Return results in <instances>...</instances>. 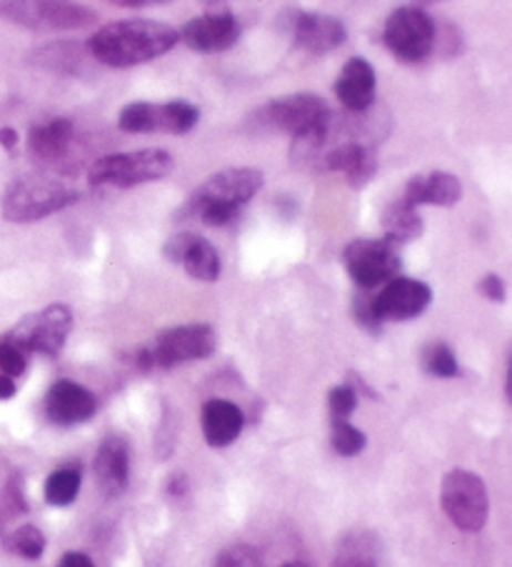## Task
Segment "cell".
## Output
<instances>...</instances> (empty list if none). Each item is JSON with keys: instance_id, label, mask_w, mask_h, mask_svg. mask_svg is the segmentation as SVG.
I'll list each match as a JSON object with an SVG mask.
<instances>
[{"instance_id": "cell-38", "label": "cell", "mask_w": 512, "mask_h": 567, "mask_svg": "<svg viewBox=\"0 0 512 567\" xmlns=\"http://www.w3.org/2000/svg\"><path fill=\"white\" fill-rule=\"evenodd\" d=\"M0 145H3L6 151H13L18 145V133L13 128H0Z\"/></svg>"}, {"instance_id": "cell-14", "label": "cell", "mask_w": 512, "mask_h": 567, "mask_svg": "<svg viewBox=\"0 0 512 567\" xmlns=\"http://www.w3.org/2000/svg\"><path fill=\"white\" fill-rule=\"evenodd\" d=\"M376 312L382 322H402L422 316L432 302V290L428 282L416 278H392L386 282L376 298Z\"/></svg>"}, {"instance_id": "cell-10", "label": "cell", "mask_w": 512, "mask_h": 567, "mask_svg": "<svg viewBox=\"0 0 512 567\" xmlns=\"http://www.w3.org/2000/svg\"><path fill=\"white\" fill-rule=\"evenodd\" d=\"M382 41L388 51L402 63H420L436 48V23L418 6H406L392 11L382 28Z\"/></svg>"}, {"instance_id": "cell-27", "label": "cell", "mask_w": 512, "mask_h": 567, "mask_svg": "<svg viewBox=\"0 0 512 567\" xmlns=\"http://www.w3.org/2000/svg\"><path fill=\"white\" fill-rule=\"evenodd\" d=\"M332 450L342 457H356L368 445V437L362 430H358L348 420H332V433H330Z\"/></svg>"}, {"instance_id": "cell-7", "label": "cell", "mask_w": 512, "mask_h": 567, "mask_svg": "<svg viewBox=\"0 0 512 567\" xmlns=\"http://www.w3.org/2000/svg\"><path fill=\"white\" fill-rule=\"evenodd\" d=\"M28 153L48 171L73 175L85 161V138L71 118H48L28 131Z\"/></svg>"}, {"instance_id": "cell-23", "label": "cell", "mask_w": 512, "mask_h": 567, "mask_svg": "<svg viewBox=\"0 0 512 567\" xmlns=\"http://www.w3.org/2000/svg\"><path fill=\"white\" fill-rule=\"evenodd\" d=\"M93 55L88 51V45L73 43V41H55L35 48L31 53V63L43 68L48 73L55 75H85L91 68Z\"/></svg>"}, {"instance_id": "cell-6", "label": "cell", "mask_w": 512, "mask_h": 567, "mask_svg": "<svg viewBox=\"0 0 512 567\" xmlns=\"http://www.w3.org/2000/svg\"><path fill=\"white\" fill-rule=\"evenodd\" d=\"M173 155L161 148L103 155L91 165V185L95 188H135L143 183L163 181L173 171Z\"/></svg>"}, {"instance_id": "cell-33", "label": "cell", "mask_w": 512, "mask_h": 567, "mask_svg": "<svg viewBox=\"0 0 512 567\" xmlns=\"http://www.w3.org/2000/svg\"><path fill=\"white\" fill-rule=\"evenodd\" d=\"M352 312H356V320L366 330H370V332H378L380 330L382 320L378 318V312H376V302H372V298L366 296V292H360V296L356 298V306H352Z\"/></svg>"}, {"instance_id": "cell-24", "label": "cell", "mask_w": 512, "mask_h": 567, "mask_svg": "<svg viewBox=\"0 0 512 567\" xmlns=\"http://www.w3.org/2000/svg\"><path fill=\"white\" fill-rule=\"evenodd\" d=\"M332 567H382V543L376 533H348L338 543Z\"/></svg>"}, {"instance_id": "cell-21", "label": "cell", "mask_w": 512, "mask_h": 567, "mask_svg": "<svg viewBox=\"0 0 512 567\" xmlns=\"http://www.w3.org/2000/svg\"><path fill=\"white\" fill-rule=\"evenodd\" d=\"M402 200L416 205H438V208H452L462 198V185L452 173L432 171L426 175H416L406 185V193L400 195Z\"/></svg>"}, {"instance_id": "cell-41", "label": "cell", "mask_w": 512, "mask_h": 567, "mask_svg": "<svg viewBox=\"0 0 512 567\" xmlns=\"http://www.w3.org/2000/svg\"><path fill=\"white\" fill-rule=\"evenodd\" d=\"M203 3H218V0H203Z\"/></svg>"}, {"instance_id": "cell-28", "label": "cell", "mask_w": 512, "mask_h": 567, "mask_svg": "<svg viewBox=\"0 0 512 567\" xmlns=\"http://www.w3.org/2000/svg\"><path fill=\"white\" fill-rule=\"evenodd\" d=\"M422 370L436 378H455L460 373L458 358L446 343H432L422 350Z\"/></svg>"}, {"instance_id": "cell-11", "label": "cell", "mask_w": 512, "mask_h": 567, "mask_svg": "<svg viewBox=\"0 0 512 567\" xmlns=\"http://www.w3.org/2000/svg\"><path fill=\"white\" fill-rule=\"evenodd\" d=\"M73 330V312L68 306H48L25 316L18 326L3 336L23 353L58 355Z\"/></svg>"}, {"instance_id": "cell-25", "label": "cell", "mask_w": 512, "mask_h": 567, "mask_svg": "<svg viewBox=\"0 0 512 567\" xmlns=\"http://www.w3.org/2000/svg\"><path fill=\"white\" fill-rule=\"evenodd\" d=\"M382 230H386V238L390 243L400 246V243L418 240L422 236V230H426V225H422V218L416 205L398 198L396 203H390L388 208L382 210Z\"/></svg>"}, {"instance_id": "cell-35", "label": "cell", "mask_w": 512, "mask_h": 567, "mask_svg": "<svg viewBox=\"0 0 512 567\" xmlns=\"http://www.w3.org/2000/svg\"><path fill=\"white\" fill-rule=\"evenodd\" d=\"M58 567H95V565L91 557L83 553H68V555H63V560Z\"/></svg>"}, {"instance_id": "cell-34", "label": "cell", "mask_w": 512, "mask_h": 567, "mask_svg": "<svg viewBox=\"0 0 512 567\" xmlns=\"http://www.w3.org/2000/svg\"><path fill=\"white\" fill-rule=\"evenodd\" d=\"M478 290L480 296H485L488 300H495V302H505V296H508L505 282H502L500 276H492V272L478 282Z\"/></svg>"}, {"instance_id": "cell-1", "label": "cell", "mask_w": 512, "mask_h": 567, "mask_svg": "<svg viewBox=\"0 0 512 567\" xmlns=\"http://www.w3.org/2000/svg\"><path fill=\"white\" fill-rule=\"evenodd\" d=\"M178 41V31L171 25L131 18V21H115L95 31L88 41V51L101 65L133 68L173 51Z\"/></svg>"}, {"instance_id": "cell-29", "label": "cell", "mask_w": 512, "mask_h": 567, "mask_svg": "<svg viewBox=\"0 0 512 567\" xmlns=\"http://www.w3.org/2000/svg\"><path fill=\"white\" fill-rule=\"evenodd\" d=\"M8 545H11L13 553L25 557V560H38L45 550V535L35 525H23L11 535Z\"/></svg>"}, {"instance_id": "cell-20", "label": "cell", "mask_w": 512, "mask_h": 567, "mask_svg": "<svg viewBox=\"0 0 512 567\" xmlns=\"http://www.w3.org/2000/svg\"><path fill=\"white\" fill-rule=\"evenodd\" d=\"M95 481L107 497L123 495L131 483V453L121 435L105 437L95 455Z\"/></svg>"}, {"instance_id": "cell-26", "label": "cell", "mask_w": 512, "mask_h": 567, "mask_svg": "<svg viewBox=\"0 0 512 567\" xmlns=\"http://www.w3.org/2000/svg\"><path fill=\"white\" fill-rule=\"evenodd\" d=\"M81 467L78 465H68L55 471L51 477L45 481V501L55 505V507H68L71 503H75L78 493H81Z\"/></svg>"}, {"instance_id": "cell-8", "label": "cell", "mask_w": 512, "mask_h": 567, "mask_svg": "<svg viewBox=\"0 0 512 567\" xmlns=\"http://www.w3.org/2000/svg\"><path fill=\"white\" fill-rule=\"evenodd\" d=\"M263 181L265 178L258 168H228L215 173L188 195L178 218H198L201 210L213 208V205H225V208L240 210L245 203H250L260 193Z\"/></svg>"}, {"instance_id": "cell-30", "label": "cell", "mask_w": 512, "mask_h": 567, "mask_svg": "<svg viewBox=\"0 0 512 567\" xmlns=\"http://www.w3.org/2000/svg\"><path fill=\"white\" fill-rule=\"evenodd\" d=\"M328 408L332 420H348L358 408L356 385H338L328 393Z\"/></svg>"}, {"instance_id": "cell-3", "label": "cell", "mask_w": 512, "mask_h": 567, "mask_svg": "<svg viewBox=\"0 0 512 567\" xmlns=\"http://www.w3.org/2000/svg\"><path fill=\"white\" fill-rule=\"evenodd\" d=\"M330 113V105L315 93L283 95L278 101H270L260 105L258 111H253L248 115V128L255 135L285 133L293 135L295 141L300 135L310 133L313 128H318Z\"/></svg>"}, {"instance_id": "cell-36", "label": "cell", "mask_w": 512, "mask_h": 567, "mask_svg": "<svg viewBox=\"0 0 512 567\" xmlns=\"http://www.w3.org/2000/svg\"><path fill=\"white\" fill-rule=\"evenodd\" d=\"M105 3L117 6V8H147V6L171 3V0H105Z\"/></svg>"}, {"instance_id": "cell-13", "label": "cell", "mask_w": 512, "mask_h": 567, "mask_svg": "<svg viewBox=\"0 0 512 567\" xmlns=\"http://www.w3.org/2000/svg\"><path fill=\"white\" fill-rule=\"evenodd\" d=\"M342 262H346L348 276L360 290H372L392 280L402 266L398 246L388 238L352 240L342 252Z\"/></svg>"}, {"instance_id": "cell-12", "label": "cell", "mask_w": 512, "mask_h": 567, "mask_svg": "<svg viewBox=\"0 0 512 567\" xmlns=\"http://www.w3.org/2000/svg\"><path fill=\"white\" fill-rule=\"evenodd\" d=\"M201 121V111L193 103H131L117 115V128L123 133H191Z\"/></svg>"}, {"instance_id": "cell-15", "label": "cell", "mask_w": 512, "mask_h": 567, "mask_svg": "<svg viewBox=\"0 0 512 567\" xmlns=\"http://www.w3.org/2000/svg\"><path fill=\"white\" fill-rule=\"evenodd\" d=\"M293 41L308 55H325L338 51L346 43L348 31L340 18L325 13L295 11L290 18Z\"/></svg>"}, {"instance_id": "cell-39", "label": "cell", "mask_w": 512, "mask_h": 567, "mask_svg": "<svg viewBox=\"0 0 512 567\" xmlns=\"http://www.w3.org/2000/svg\"><path fill=\"white\" fill-rule=\"evenodd\" d=\"M283 567H310V565H305V563H285Z\"/></svg>"}, {"instance_id": "cell-16", "label": "cell", "mask_w": 512, "mask_h": 567, "mask_svg": "<svg viewBox=\"0 0 512 567\" xmlns=\"http://www.w3.org/2000/svg\"><path fill=\"white\" fill-rule=\"evenodd\" d=\"M181 41L198 53H223L238 43L240 23L233 13H208L185 23Z\"/></svg>"}, {"instance_id": "cell-17", "label": "cell", "mask_w": 512, "mask_h": 567, "mask_svg": "<svg viewBox=\"0 0 512 567\" xmlns=\"http://www.w3.org/2000/svg\"><path fill=\"white\" fill-rule=\"evenodd\" d=\"M163 256L171 262H178L191 278L201 282H215L221 278V256L213 243L193 233H181L165 243Z\"/></svg>"}, {"instance_id": "cell-37", "label": "cell", "mask_w": 512, "mask_h": 567, "mask_svg": "<svg viewBox=\"0 0 512 567\" xmlns=\"http://www.w3.org/2000/svg\"><path fill=\"white\" fill-rule=\"evenodd\" d=\"M16 395V383L13 378L0 373V400H11Z\"/></svg>"}, {"instance_id": "cell-19", "label": "cell", "mask_w": 512, "mask_h": 567, "mask_svg": "<svg viewBox=\"0 0 512 567\" xmlns=\"http://www.w3.org/2000/svg\"><path fill=\"white\" fill-rule=\"evenodd\" d=\"M376 71L366 58H350L335 81V95L350 113H366L376 103Z\"/></svg>"}, {"instance_id": "cell-31", "label": "cell", "mask_w": 512, "mask_h": 567, "mask_svg": "<svg viewBox=\"0 0 512 567\" xmlns=\"http://www.w3.org/2000/svg\"><path fill=\"white\" fill-rule=\"evenodd\" d=\"M213 567H263L260 555L248 545H231L215 557Z\"/></svg>"}, {"instance_id": "cell-18", "label": "cell", "mask_w": 512, "mask_h": 567, "mask_svg": "<svg viewBox=\"0 0 512 567\" xmlns=\"http://www.w3.org/2000/svg\"><path fill=\"white\" fill-rule=\"evenodd\" d=\"M95 398L88 388L73 380H58L45 395V413L61 427L81 425L95 415Z\"/></svg>"}, {"instance_id": "cell-22", "label": "cell", "mask_w": 512, "mask_h": 567, "mask_svg": "<svg viewBox=\"0 0 512 567\" xmlns=\"http://www.w3.org/2000/svg\"><path fill=\"white\" fill-rule=\"evenodd\" d=\"M201 425H203L205 443L211 447H228L240 437L245 415L238 405L231 403V400L215 398L205 403Z\"/></svg>"}, {"instance_id": "cell-5", "label": "cell", "mask_w": 512, "mask_h": 567, "mask_svg": "<svg viewBox=\"0 0 512 567\" xmlns=\"http://www.w3.org/2000/svg\"><path fill=\"white\" fill-rule=\"evenodd\" d=\"M215 353V330L205 322L163 330L151 346L137 350V365L143 370H171Z\"/></svg>"}, {"instance_id": "cell-2", "label": "cell", "mask_w": 512, "mask_h": 567, "mask_svg": "<svg viewBox=\"0 0 512 567\" xmlns=\"http://www.w3.org/2000/svg\"><path fill=\"white\" fill-rule=\"evenodd\" d=\"M78 200V193L51 175H23L3 193L0 210L11 223H35Z\"/></svg>"}, {"instance_id": "cell-9", "label": "cell", "mask_w": 512, "mask_h": 567, "mask_svg": "<svg viewBox=\"0 0 512 567\" xmlns=\"http://www.w3.org/2000/svg\"><path fill=\"white\" fill-rule=\"evenodd\" d=\"M442 511L448 520L462 533H480L488 523L490 515V497L488 487L475 473L468 471H450L442 477L440 487Z\"/></svg>"}, {"instance_id": "cell-40", "label": "cell", "mask_w": 512, "mask_h": 567, "mask_svg": "<svg viewBox=\"0 0 512 567\" xmlns=\"http://www.w3.org/2000/svg\"><path fill=\"white\" fill-rule=\"evenodd\" d=\"M418 6H426V3H436V0H416Z\"/></svg>"}, {"instance_id": "cell-4", "label": "cell", "mask_w": 512, "mask_h": 567, "mask_svg": "<svg viewBox=\"0 0 512 567\" xmlns=\"http://www.w3.org/2000/svg\"><path fill=\"white\" fill-rule=\"evenodd\" d=\"M0 21L25 31H81L95 23V13L78 0H0Z\"/></svg>"}, {"instance_id": "cell-32", "label": "cell", "mask_w": 512, "mask_h": 567, "mask_svg": "<svg viewBox=\"0 0 512 567\" xmlns=\"http://www.w3.org/2000/svg\"><path fill=\"white\" fill-rule=\"evenodd\" d=\"M28 368V353H23L21 348L13 346L11 340L0 338V373L8 378H18L23 375Z\"/></svg>"}]
</instances>
